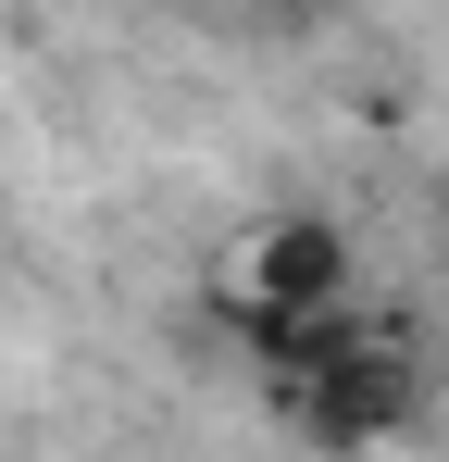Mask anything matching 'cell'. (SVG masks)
<instances>
[{"instance_id":"cell-2","label":"cell","mask_w":449,"mask_h":462,"mask_svg":"<svg viewBox=\"0 0 449 462\" xmlns=\"http://www.w3.org/2000/svg\"><path fill=\"white\" fill-rule=\"evenodd\" d=\"M150 13H188V0H150Z\"/></svg>"},{"instance_id":"cell-1","label":"cell","mask_w":449,"mask_h":462,"mask_svg":"<svg viewBox=\"0 0 449 462\" xmlns=\"http://www.w3.org/2000/svg\"><path fill=\"white\" fill-rule=\"evenodd\" d=\"M237 300H250V325L262 337H312V325H337V300H350V237L312 226V213H288V226L250 237V263H237Z\"/></svg>"}]
</instances>
